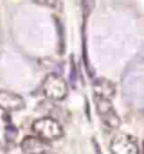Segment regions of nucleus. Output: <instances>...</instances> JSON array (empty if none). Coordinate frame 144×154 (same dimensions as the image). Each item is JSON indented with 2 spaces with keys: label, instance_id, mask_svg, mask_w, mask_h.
<instances>
[{
  "label": "nucleus",
  "instance_id": "7",
  "mask_svg": "<svg viewBox=\"0 0 144 154\" xmlns=\"http://www.w3.org/2000/svg\"><path fill=\"white\" fill-rule=\"evenodd\" d=\"M92 90L94 97H104L109 100L113 99L116 92L115 85L106 79H97L92 85Z\"/></svg>",
  "mask_w": 144,
  "mask_h": 154
},
{
  "label": "nucleus",
  "instance_id": "11",
  "mask_svg": "<svg viewBox=\"0 0 144 154\" xmlns=\"http://www.w3.org/2000/svg\"><path fill=\"white\" fill-rule=\"evenodd\" d=\"M43 154H55V153H51V152L48 150V152H45V153H43Z\"/></svg>",
  "mask_w": 144,
  "mask_h": 154
},
{
  "label": "nucleus",
  "instance_id": "1",
  "mask_svg": "<svg viewBox=\"0 0 144 154\" xmlns=\"http://www.w3.org/2000/svg\"><path fill=\"white\" fill-rule=\"evenodd\" d=\"M32 129L36 133L38 138H41L45 142H53L63 137V128L56 119L52 118H41L36 120Z\"/></svg>",
  "mask_w": 144,
  "mask_h": 154
},
{
  "label": "nucleus",
  "instance_id": "5",
  "mask_svg": "<svg viewBox=\"0 0 144 154\" xmlns=\"http://www.w3.org/2000/svg\"><path fill=\"white\" fill-rule=\"evenodd\" d=\"M25 107V101L20 95L8 90H0V109L5 112L20 111Z\"/></svg>",
  "mask_w": 144,
  "mask_h": 154
},
{
  "label": "nucleus",
  "instance_id": "3",
  "mask_svg": "<svg viewBox=\"0 0 144 154\" xmlns=\"http://www.w3.org/2000/svg\"><path fill=\"white\" fill-rule=\"evenodd\" d=\"M95 105L97 114L104 121V124H106L110 129H117L120 126V118L115 111L111 100L104 97H95Z\"/></svg>",
  "mask_w": 144,
  "mask_h": 154
},
{
  "label": "nucleus",
  "instance_id": "8",
  "mask_svg": "<svg viewBox=\"0 0 144 154\" xmlns=\"http://www.w3.org/2000/svg\"><path fill=\"white\" fill-rule=\"evenodd\" d=\"M17 135H18L17 128L13 124L6 125V128H5V138H6V140H8V142H14Z\"/></svg>",
  "mask_w": 144,
  "mask_h": 154
},
{
  "label": "nucleus",
  "instance_id": "4",
  "mask_svg": "<svg viewBox=\"0 0 144 154\" xmlns=\"http://www.w3.org/2000/svg\"><path fill=\"white\" fill-rule=\"evenodd\" d=\"M110 152L113 154H139V146L132 135L117 134L110 143Z\"/></svg>",
  "mask_w": 144,
  "mask_h": 154
},
{
  "label": "nucleus",
  "instance_id": "10",
  "mask_svg": "<svg viewBox=\"0 0 144 154\" xmlns=\"http://www.w3.org/2000/svg\"><path fill=\"white\" fill-rule=\"evenodd\" d=\"M36 4L39 5H47V6H56V0H32Z\"/></svg>",
  "mask_w": 144,
  "mask_h": 154
},
{
  "label": "nucleus",
  "instance_id": "6",
  "mask_svg": "<svg viewBox=\"0 0 144 154\" xmlns=\"http://www.w3.org/2000/svg\"><path fill=\"white\" fill-rule=\"evenodd\" d=\"M20 148L24 154H43L49 150L51 145L48 144V142L38 137L28 135L22 140Z\"/></svg>",
  "mask_w": 144,
  "mask_h": 154
},
{
  "label": "nucleus",
  "instance_id": "2",
  "mask_svg": "<svg viewBox=\"0 0 144 154\" xmlns=\"http://www.w3.org/2000/svg\"><path fill=\"white\" fill-rule=\"evenodd\" d=\"M42 92L48 100L61 101L68 94V86L64 79L56 73H49L43 81Z\"/></svg>",
  "mask_w": 144,
  "mask_h": 154
},
{
  "label": "nucleus",
  "instance_id": "9",
  "mask_svg": "<svg viewBox=\"0 0 144 154\" xmlns=\"http://www.w3.org/2000/svg\"><path fill=\"white\" fill-rule=\"evenodd\" d=\"M77 79V68H76V63L74 60H71V82L75 85Z\"/></svg>",
  "mask_w": 144,
  "mask_h": 154
}]
</instances>
